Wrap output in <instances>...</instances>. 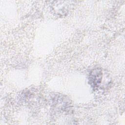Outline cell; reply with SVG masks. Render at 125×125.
Returning a JSON list of instances; mask_svg holds the SVG:
<instances>
[{"mask_svg":"<svg viewBox=\"0 0 125 125\" xmlns=\"http://www.w3.org/2000/svg\"><path fill=\"white\" fill-rule=\"evenodd\" d=\"M102 73L101 70L96 69L94 70L90 75V82L91 83L92 86H98L100 83L102 79Z\"/></svg>","mask_w":125,"mask_h":125,"instance_id":"1","label":"cell"}]
</instances>
